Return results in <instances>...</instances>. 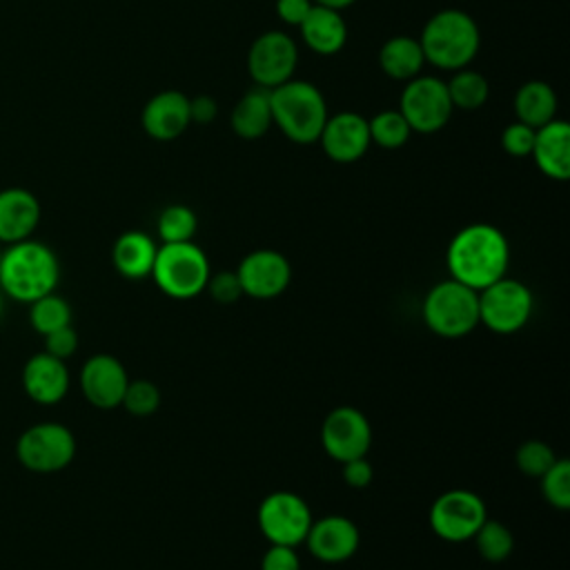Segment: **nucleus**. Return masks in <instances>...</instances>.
Wrapping results in <instances>:
<instances>
[{
    "label": "nucleus",
    "instance_id": "nucleus-1",
    "mask_svg": "<svg viewBox=\"0 0 570 570\" xmlns=\"http://www.w3.org/2000/svg\"><path fill=\"white\" fill-rule=\"evenodd\" d=\"M445 265L450 278L481 292L505 276L510 265L508 238L490 223H470L452 236L445 249Z\"/></svg>",
    "mask_w": 570,
    "mask_h": 570
},
{
    "label": "nucleus",
    "instance_id": "nucleus-2",
    "mask_svg": "<svg viewBox=\"0 0 570 570\" xmlns=\"http://www.w3.org/2000/svg\"><path fill=\"white\" fill-rule=\"evenodd\" d=\"M419 45L428 65L443 71L470 67L481 49V29L463 9H441L421 29Z\"/></svg>",
    "mask_w": 570,
    "mask_h": 570
},
{
    "label": "nucleus",
    "instance_id": "nucleus-3",
    "mask_svg": "<svg viewBox=\"0 0 570 570\" xmlns=\"http://www.w3.org/2000/svg\"><path fill=\"white\" fill-rule=\"evenodd\" d=\"M60 281V263L56 254L38 240L11 243L0 256V287L20 303L51 294Z\"/></svg>",
    "mask_w": 570,
    "mask_h": 570
},
{
    "label": "nucleus",
    "instance_id": "nucleus-4",
    "mask_svg": "<svg viewBox=\"0 0 570 570\" xmlns=\"http://www.w3.org/2000/svg\"><path fill=\"white\" fill-rule=\"evenodd\" d=\"M269 105L272 125L296 145L316 142L330 116L325 96L309 80L292 78L269 89Z\"/></svg>",
    "mask_w": 570,
    "mask_h": 570
},
{
    "label": "nucleus",
    "instance_id": "nucleus-5",
    "mask_svg": "<svg viewBox=\"0 0 570 570\" xmlns=\"http://www.w3.org/2000/svg\"><path fill=\"white\" fill-rule=\"evenodd\" d=\"M209 274V261L194 240L160 243L151 267L156 287L176 301H189L205 292Z\"/></svg>",
    "mask_w": 570,
    "mask_h": 570
},
{
    "label": "nucleus",
    "instance_id": "nucleus-6",
    "mask_svg": "<svg viewBox=\"0 0 570 570\" xmlns=\"http://www.w3.org/2000/svg\"><path fill=\"white\" fill-rule=\"evenodd\" d=\"M421 312L432 334L441 338L468 336L479 325V292L445 278L425 294Z\"/></svg>",
    "mask_w": 570,
    "mask_h": 570
},
{
    "label": "nucleus",
    "instance_id": "nucleus-7",
    "mask_svg": "<svg viewBox=\"0 0 570 570\" xmlns=\"http://www.w3.org/2000/svg\"><path fill=\"white\" fill-rule=\"evenodd\" d=\"M534 309L532 292L517 278H499L479 292V323L494 334H514L525 327Z\"/></svg>",
    "mask_w": 570,
    "mask_h": 570
},
{
    "label": "nucleus",
    "instance_id": "nucleus-8",
    "mask_svg": "<svg viewBox=\"0 0 570 570\" xmlns=\"http://www.w3.org/2000/svg\"><path fill=\"white\" fill-rule=\"evenodd\" d=\"M399 111L416 134L441 131L454 111L445 80L439 76H416L405 82L399 96Z\"/></svg>",
    "mask_w": 570,
    "mask_h": 570
},
{
    "label": "nucleus",
    "instance_id": "nucleus-9",
    "mask_svg": "<svg viewBox=\"0 0 570 570\" xmlns=\"http://www.w3.org/2000/svg\"><path fill=\"white\" fill-rule=\"evenodd\" d=\"M16 456L38 474L65 470L76 456L73 432L62 423H36L18 436Z\"/></svg>",
    "mask_w": 570,
    "mask_h": 570
},
{
    "label": "nucleus",
    "instance_id": "nucleus-10",
    "mask_svg": "<svg viewBox=\"0 0 570 570\" xmlns=\"http://www.w3.org/2000/svg\"><path fill=\"white\" fill-rule=\"evenodd\" d=\"M312 512L303 497L289 490L269 492L256 512V523L261 534L269 543L278 546H298L305 541L312 525Z\"/></svg>",
    "mask_w": 570,
    "mask_h": 570
},
{
    "label": "nucleus",
    "instance_id": "nucleus-11",
    "mask_svg": "<svg viewBox=\"0 0 570 570\" xmlns=\"http://www.w3.org/2000/svg\"><path fill=\"white\" fill-rule=\"evenodd\" d=\"M485 519V501L476 492L463 488L439 494L428 514L432 532L450 543L472 539Z\"/></svg>",
    "mask_w": 570,
    "mask_h": 570
},
{
    "label": "nucleus",
    "instance_id": "nucleus-12",
    "mask_svg": "<svg viewBox=\"0 0 570 570\" xmlns=\"http://www.w3.org/2000/svg\"><path fill=\"white\" fill-rule=\"evenodd\" d=\"M298 65L296 40L281 31L269 29L254 38L247 51V73L256 87L274 89L294 78Z\"/></svg>",
    "mask_w": 570,
    "mask_h": 570
},
{
    "label": "nucleus",
    "instance_id": "nucleus-13",
    "mask_svg": "<svg viewBox=\"0 0 570 570\" xmlns=\"http://www.w3.org/2000/svg\"><path fill=\"white\" fill-rule=\"evenodd\" d=\"M321 445L330 459L338 463L367 456L372 448V425L361 410L338 405L323 419Z\"/></svg>",
    "mask_w": 570,
    "mask_h": 570
},
{
    "label": "nucleus",
    "instance_id": "nucleus-14",
    "mask_svg": "<svg viewBox=\"0 0 570 570\" xmlns=\"http://www.w3.org/2000/svg\"><path fill=\"white\" fill-rule=\"evenodd\" d=\"M245 296L269 301L281 296L292 281V265L276 249H254L236 267Z\"/></svg>",
    "mask_w": 570,
    "mask_h": 570
},
{
    "label": "nucleus",
    "instance_id": "nucleus-15",
    "mask_svg": "<svg viewBox=\"0 0 570 570\" xmlns=\"http://www.w3.org/2000/svg\"><path fill=\"white\" fill-rule=\"evenodd\" d=\"M316 142H321L330 160L338 165L356 163L367 154L372 145L367 118L356 111H338L334 116H327Z\"/></svg>",
    "mask_w": 570,
    "mask_h": 570
},
{
    "label": "nucleus",
    "instance_id": "nucleus-16",
    "mask_svg": "<svg viewBox=\"0 0 570 570\" xmlns=\"http://www.w3.org/2000/svg\"><path fill=\"white\" fill-rule=\"evenodd\" d=\"M309 554L323 563H343L358 550L361 532L356 523L343 514L314 519L303 541Z\"/></svg>",
    "mask_w": 570,
    "mask_h": 570
},
{
    "label": "nucleus",
    "instance_id": "nucleus-17",
    "mask_svg": "<svg viewBox=\"0 0 570 570\" xmlns=\"http://www.w3.org/2000/svg\"><path fill=\"white\" fill-rule=\"evenodd\" d=\"M129 376L125 365L111 354H94L80 370V390L98 410H114L122 403Z\"/></svg>",
    "mask_w": 570,
    "mask_h": 570
},
{
    "label": "nucleus",
    "instance_id": "nucleus-18",
    "mask_svg": "<svg viewBox=\"0 0 570 570\" xmlns=\"http://www.w3.org/2000/svg\"><path fill=\"white\" fill-rule=\"evenodd\" d=\"M140 125L145 134L158 142L176 140L191 125L189 96L178 89H165L154 94L142 107Z\"/></svg>",
    "mask_w": 570,
    "mask_h": 570
},
{
    "label": "nucleus",
    "instance_id": "nucleus-19",
    "mask_svg": "<svg viewBox=\"0 0 570 570\" xmlns=\"http://www.w3.org/2000/svg\"><path fill=\"white\" fill-rule=\"evenodd\" d=\"M22 387L38 405H56L69 392V370L47 352L33 354L22 367Z\"/></svg>",
    "mask_w": 570,
    "mask_h": 570
},
{
    "label": "nucleus",
    "instance_id": "nucleus-20",
    "mask_svg": "<svg viewBox=\"0 0 570 570\" xmlns=\"http://www.w3.org/2000/svg\"><path fill=\"white\" fill-rule=\"evenodd\" d=\"M537 169L552 180L570 178V125L561 118H552L534 131V145L530 151Z\"/></svg>",
    "mask_w": 570,
    "mask_h": 570
},
{
    "label": "nucleus",
    "instance_id": "nucleus-21",
    "mask_svg": "<svg viewBox=\"0 0 570 570\" xmlns=\"http://www.w3.org/2000/svg\"><path fill=\"white\" fill-rule=\"evenodd\" d=\"M40 223L38 198L22 187H9L0 191V240L20 243L27 240Z\"/></svg>",
    "mask_w": 570,
    "mask_h": 570
},
{
    "label": "nucleus",
    "instance_id": "nucleus-22",
    "mask_svg": "<svg viewBox=\"0 0 570 570\" xmlns=\"http://www.w3.org/2000/svg\"><path fill=\"white\" fill-rule=\"evenodd\" d=\"M305 47L318 56H334L347 42V24L341 11L314 4L298 24Z\"/></svg>",
    "mask_w": 570,
    "mask_h": 570
},
{
    "label": "nucleus",
    "instance_id": "nucleus-23",
    "mask_svg": "<svg viewBox=\"0 0 570 570\" xmlns=\"http://www.w3.org/2000/svg\"><path fill=\"white\" fill-rule=\"evenodd\" d=\"M158 245L156 240L138 229L120 234L111 247V263L122 278L140 281L151 276Z\"/></svg>",
    "mask_w": 570,
    "mask_h": 570
},
{
    "label": "nucleus",
    "instance_id": "nucleus-24",
    "mask_svg": "<svg viewBox=\"0 0 570 570\" xmlns=\"http://www.w3.org/2000/svg\"><path fill=\"white\" fill-rule=\"evenodd\" d=\"M229 127L238 138L256 140L267 134L272 127V105H269V89L252 87L247 89L229 114Z\"/></svg>",
    "mask_w": 570,
    "mask_h": 570
},
{
    "label": "nucleus",
    "instance_id": "nucleus-25",
    "mask_svg": "<svg viewBox=\"0 0 570 570\" xmlns=\"http://www.w3.org/2000/svg\"><path fill=\"white\" fill-rule=\"evenodd\" d=\"M559 98L550 82L546 80H528L523 82L512 100V109L519 122L539 129L541 125L557 118Z\"/></svg>",
    "mask_w": 570,
    "mask_h": 570
},
{
    "label": "nucleus",
    "instance_id": "nucleus-26",
    "mask_svg": "<svg viewBox=\"0 0 570 570\" xmlns=\"http://www.w3.org/2000/svg\"><path fill=\"white\" fill-rule=\"evenodd\" d=\"M379 65L381 71L392 80L407 82L421 76L425 58L419 38H410L403 33L387 38L379 51Z\"/></svg>",
    "mask_w": 570,
    "mask_h": 570
},
{
    "label": "nucleus",
    "instance_id": "nucleus-27",
    "mask_svg": "<svg viewBox=\"0 0 570 570\" xmlns=\"http://www.w3.org/2000/svg\"><path fill=\"white\" fill-rule=\"evenodd\" d=\"M448 96L454 109L461 111H476L488 102L490 96V85L483 73L463 67L459 71H452L450 80L445 82Z\"/></svg>",
    "mask_w": 570,
    "mask_h": 570
},
{
    "label": "nucleus",
    "instance_id": "nucleus-28",
    "mask_svg": "<svg viewBox=\"0 0 570 570\" xmlns=\"http://www.w3.org/2000/svg\"><path fill=\"white\" fill-rule=\"evenodd\" d=\"M370 140L381 149H401L407 145L412 129L399 109H383L367 120Z\"/></svg>",
    "mask_w": 570,
    "mask_h": 570
},
{
    "label": "nucleus",
    "instance_id": "nucleus-29",
    "mask_svg": "<svg viewBox=\"0 0 570 570\" xmlns=\"http://www.w3.org/2000/svg\"><path fill=\"white\" fill-rule=\"evenodd\" d=\"M472 539H474L476 552L490 563L505 561L514 550L512 530L505 523L494 521V519H485Z\"/></svg>",
    "mask_w": 570,
    "mask_h": 570
},
{
    "label": "nucleus",
    "instance_id": "nucleus-30",
    "mask_svg": "<svg viewBox=\"0 0 570 570\" xmlns=\"http://www.w3.org/2000/svg\"><path fill=\"white\" fill-rule=\"evenodd\" d=\"M198 229L196 212L187 205H167L156 220V232L160 243H187Z\"/></svg>",
    "mask_w": 570,
    "mask_h": 570
},
{
    "label": "nucleus",
    "instance_id": "nucleus-31",
    "mask_svg": "<svg viewBox=\"0 0 570 570\" xmlns=\"http://www.w3.org/2000/svg\"><path fill=\"white\" fill-rule=\"evenodd\" d=\"M29 321H31V327L45 336L53 330L71 325V307L62 296L51 292L31 303Z\"/></svg>",
    "mask_w": 570,
    "mask_h": 570
},
{
    "label": "nucleus",
    "instance_id": "nucleus-32",
    "mask_svg": "<svg viewBox=\"0 0 570 570\" xmlns=\"http://www.w3.org/2000/svg\"><path fill=\"white\" fill-rule=\"evenodd\" d=\"M559 456L554 454V450L546 443V441H539V439H530V441H523L517 452H514V463L517 468L525 474V476H532V479H541L543 472L557 461Z\"/></svg>",
    "mask_w": 570,
    "mask_h": 570
},
{
    "label": "nucleus",
    "instance_id": "nucleus-33",
    "mask_svg": "<svg viewBox=\"0 0 570 570\" xmlns=\"http://www.w3.org/2000/svg\"><path fill=\"white\" fill-rule=\"evenodd\" d=\"M541 492H543V499L552 508H557V510L570 508V463H568V459H557L543 472Z\"/></svg>",
    "mask_w": 570,
    "mask_h": 570
},
{
    "label": "nucleus",
    "instance_id": "nucleus-34",
    "mask_svg": "<svg viewBox=\"0 0 570 570\" xmlns=\"http://www.w3.org/2000/svg\"><path fill=\"white\" fill-rule=\"evenodd\" d=\"M160 390L154 381L136 379L127 383V390L122 394V407L134 416H149L160 407Z\"/></svg>",
    "mask_w": 570,
    "mask_h": 570
},
{
    "label": "nucleus",
    "instance_id": "nucleus-35",
    "mask_svg": "<svg viewBox=\"0 0 570 570\" xmlns=\"http://www.w3.org/2000/svg\"><path fill=\"white\" fill-rule=\"evenodd\" d=\"M534 131L530 125H523L519 120L510 122L503 131H501V147L508 156L514 158H525L532 151L534 145Z\"/></svg>",
    "mask_w": 570,
    "mask_h": 570
},
{
    "label": "nucleus",
    "instance_id": "nucleus-36",
    "mask_svg": "<svg viewBox=\"0 0 570 570\" xmlns=\"http://www.w3.org/2000/svg\"><path fill=\"white\" fill-rule=\"evenodd\" d=\"M205 289L209 292V296H212L216 303H223V305L236 303L240 296H245L236 269H234V272L223 269V272L209 274V281H207Z\"/></svg>",
    "mask_w": 570,
    "mask_h": 570
},
{
    "label": "nucleus",
    "instance_id": "nucleus-37",
    "mask_svg": "<svg viewBox=\"0 0 570 570\" xmlns=\"http://www.w3.org/2000/svg\"><path fill=\"white\" fill-rule=\"evenodd\" d=\"M78 350V334L71 325H65L60 330H53L45 334V352L65 361Z\"/></svg>",
    "mask_w": 570,
    "mask_h": 570
},
{
    "label": "nucleus",
    "instance_id": "nucleus-38",
    "mask_svg": "<svg viewBox=\"0 0 570 570\" xmlns=\"http://www.w3.org/2000/svg\"><path fill=\"white\" fill-rule=\"evenodd\" d=\"M261 570H301V559L296 554V548L269 543V548L263 552Z\"/></svg>",
    "mask_w": 570,
    "mask_h": 570
},
{
    "label": "nucleus",
    "instance_id": "nucleus-39",
    "mask_svg": "<svg viewBox=\"0 0 570 570\" xmlns=\"http://www.w3.org/2000/svg\"><path fill=\"white\" fill-rule=\"evenodd\" d=\"M343 481L354 488V490H363L372 483L374 479V468L372 463L367 461V456H358V459H350V461H343Z\"/></svg>",
    "mask_w": 570,
    "mask_h": 570
},
{
    "label": "nucleus",
    "instance_id": "nucleus-40",
    "mask_svg": "<svg viewBox=\"0 0 570 570\" xmlns=\"http://www.w3.org/2000/svg\"><path fill=\"white\" fill-rule=\"evenodd\" d=\"M312 7V0H276V16L285 24L298 27Z\"/></svg>",
    "mask_w": 570,
    "mask_h": 570
},
{
    "label": "nucleus",
    "instance_id": "nucleus-41",
    "mask_svg": "<svg viewBox=\"0 0 570 570\" xmlns=\"http://www.w3.org/2000/svg\"><path fill=\"white\" fill-rule=\"evenodd\" d=\"M218 114V102L209 94H198L189 98V118L196 125H207L216 118Z\"/></svg>",
    "mask_w": 570,
    "mask_h": 570
},
{
    "label": "nucleus",
    "instance_id": "nucleus-42",
    "mask_svg": "<svg viewBox=\"0 0 570 570\" xmlns=\"http://www.w3.org/2000/svg\"><path fill=\"white\" fill-rule=\"evenodd\" d=\"M314 4H321V7H330V9H336V11H343L347 9L350 4H354L356 0H312Z\"/></svg>",
    "mask_w": 570,
    "mask_h": 570
},
{
    "label": "nucleus",
    "instance_id": "nucleus-43",
    "mask_svg": "<svg viewBox=\"0 0 570 570\" xmlns=\"http://www.w3.org/2000/svg\"><path fill=\"white\" fill-rule=\"evenodd\" d=\"M2 309H4V303H2V294H0V316H2Z\"/></svg>",
    "mask_w": 570,
    "mask_h": 570
}]
</instances>
